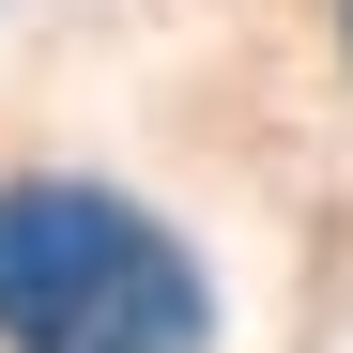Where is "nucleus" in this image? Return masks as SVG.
Returning <instances> with one entry per match:
<instances>
[{
	"mask_svg": "<svg viewBox=\"0 0 353 353\" xmlns=\"http://www.w3.org/2000/svg\"><path fill=\"white\" fill-rule=\"evenodd\" d=\"M0 338L16 353H200L215 292L139 200L108 185H0Z\"/></svg>",
	"mask_w": 353,
	"mask_h": 353,
	"instance_id": "f257e3e1",
	"label": "nucleus"
},
{
	"mask_svg": "<svg viewBox=\"0 0 353 353\" xmlns=\"http://www.w3.org/2000/svg\"><path fill=\"white\" fill-rule=\"evenodd\" d=\"M338 31H353V0H338Z\"/></svg>",
	"mask_w": 353,
	"mask_h": 353,
	"instance_id": "f03ea898",
	"label": "nucleus"
}]
</instances>
